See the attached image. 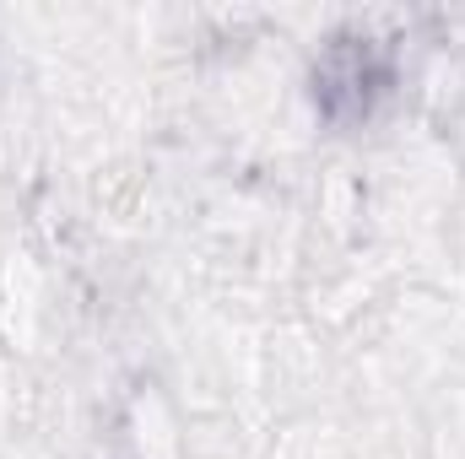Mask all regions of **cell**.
I'll list each match as a JSON object with an SVG mask.
<instances>
[{
  "instance_id": "obj_1",
  "label": "cell",
  "mask_w": 465,
  "mask_h": 459,
  "mask_svg": "<svg viewBox=\"0 0 465 459\" xmlns=\"http://www.w3.org/2000/svg\"><path fill=\"white\" fill-rule=\"evenodd\" d=\"M395 87V54L373 33H336L314 60V103L331 124H368Z\"/></svg>"
}]
</instances>
